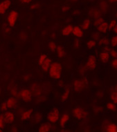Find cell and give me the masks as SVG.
I'll use <instances>...</instances> for the list:
<instances>
[{
	"label": "cell",
	"mask_w": 117,
	"mask_h": 132,
	"mask_svg": "<svg viewBox=\"0 0 117 132\" xmlns=\"http://www.w3.org/2000/svg\"><path fill=\"white\" fill-rule=\"evenodd\" d=\"M110 98L113 102H114L115 104H117V92L116 91L112 90L110 95Z\"/></svg>",
	"instance_id": "33"
},
{
	"label": "cell",
	"mask_w": 117,
	"mask_h": 132,
	"mask_svg": "<svg viewBox=\"0 0 117 132\" xmlns=\"http://www.w3.org/2000/svg\"><path fill=\"white\" fill-rule=\"evenodd\" d=\"M20 2L22 4H28L31 3L32 0H20Z\"/></svg>",
	"instance_id": "48"
},
{
	"label": "cell",
	"mask_w": 117,
	"mask_h": 132,
	"mask_svg": "<svg viewBox=\"0 0 117 132\" xmlns=\"http://www.w3.org/2000/svg\"><path fill=\"white\" fill-rule=\"evenodd\" d=\"M91 37H92V39L96 40V41H98L100 39V34L99 32H93L92 33V35H91Z\"/></svg>",
	"instance_id": "38"
},
{
	"label": "cell",
	"mask_w": 117,
	"mask_h": 132,
	"mask_svg": "<svg viewBox=\"0 0 117 132\" xmlns=\"http://www.w3.org/2000/svg\"><path fill=\"white\" fill-rule=\"evenodd\" d=\"M48 121L51 124H56L60 120V111L58 109L54 108L47 115Z\"/></svg>",
	"instance_id": "5"
},
{
	"label": "cell",
	"mask_w": 117,
	"mask_h": 132,
	"mask_svg": "<svg viewBox=\"0 0 117 132\" xmlns=\"http://www.w3.org/2000/svg\"><path fill=\"white\" fill-rule=\"evenodd\" d=\"M34 121H35V123H39L40 122L42 121V115L40 113H36L34 116Z\"/></svg>",
	"instance_id": "31"
},
{
	"label": "cell",
	"mask_w": 117,
	"mask_h": 132,
	"mask_svg": "<svg viewBox=\"0 0 117 132\" xmlns=\"http://www.w3.org/2000/svg\"><path fill=\"white\" fill-rule=\"evenodd\" d=\"M96 62H97V59L94 55H91L88 57L86 62V66L88 69L93 71L96 67Z\"/></svg>",
	"instance_id": "7"
},
{
	"label": "cell",
	"mask_w": 117,
	"mask_h": 132,
	"mask_svg": "<svg viewBox=\"0 0 117 132\" xmlns=\"http://www.w3.org/2000/svg\"><path fill=\"white\" fill-rule=\"evenodd\" d=\"M87 69H87L86 64H85V65H83V66H81V67H80V68H79L78 71H79V73H80V75L83 76V75L85 73V72H86Z\"/></svg>",
	"instance_id": "39"
},
{
	"label": "cell",
	"mask_w": 117,
	"mask_h": 132,
	"mask_svg": "<svg viewBox=\"0 0 117 132\" xmlns=\"http://www.w3.org/2000/svg\"><path fill=\"white\" fill-rule=\"evenodd\" d=\"M56 53L59 58H63L65 56L66 51H65V48H63V46H58L56 49Z\"/></svg>",
	"instance_id": "24"
},
{
	"label": "cell",
	"mask_w": 117,
	"mask_h": 132,
	"mask_svg": "<svg viewBox=\"0 0 117 132\" xmlns=\"http://www.w3.org/2000/svg\"><path fill=\"white\" fill-rule=\"evenodd\" d=\"M69 93L70 91L69 89H66L65 91H64V93H63V95L61 96V100L63 102H67V100L69 99Z\"/></svg>",
	"instance_id": "28"
},
{
	"label": "cell",
	"mask_w": 117,
	"mask_h": 132,
	"mask_svg": "<svg viewBox=\"0 0 117 132\" xmlns=\"http://www.w3.org/2000/svg\"><path fill=\"white\" fill-rule=\"evenodd\" d=\"M110 56L112 57V58L115 59L117 58V51H116L114 48H112L110 52Z\"/></svg>",
	"instance_id": "40"
},
{
	"label": "cell",
	"mask_w": 117,
	"mask_h": 132,
	"mask_svg": "<svg viewBox=\"0 0 117 132\" xmlns=\"http://www.w3.org/2000/svg\"><path fill=\"white\" fill-rule=\"evenodd\" d=\"M33 113V109H28V110L24 111L21 114V119L22 120H28L31 117Z\"/></svg>",
	"instance_id": "23"
},
{
	"label": "cell",
	"mask_w": 117,
	"mask_h": 132,
	"mask_svg": "<svg viewBox=\"0 0 117 132\" xmlns=\"http://www.w3.org/2000/svg\"><path fill=\"white\" fill-rule=\"evenodd\" d=\"M6 123V120H5L4 114H1L0 115V129H4Z\"/></svg>",
	"instance_id": "32"
},
{
	"label": "cell",
	"mask_w": 117,
	"mask_h": 132,
	"mask_svg": "<svg viewBox=\"0 0 117 132\" xmlns=\"http://www.w3.org/2000/svg\"><path fill=\"white\" fill-rule=\"evenodd\" d=\"M98 9H100V11H101V13L103 14H106L109 9L108 4L105 1H101L99 3V7H98Z\"/></svg>",
	"instance_id": "21"
},
{
	"label": "cell",
	"mask_w": 117,
	"mask_h": 132,
	"mask_svg": "<svg viewBox=\"0 0 117 132\" xmlns=\"http://www.w3.org/2000/svg\"><path fill=\"white\" fill-rule=\"evenodd\" d=\"M105 126L103 127V130L108 132H117V125L116 124L109 122L107 123H104Z\"/></svg>",
	"instance_id": "11"
},
{
	"label": "cell",
	"mask_w": 117,
	"mask_h": 132,
	"mask_svg": "<svg viewBox=\"0 0 117 132\" xmlns=\"http://www.w3.org/2000/svg\"><path fill=\"white\" fill-rule=\"evenodd\" d=\"M46 100V97L45 95H40L38 97H37V102H44L45 100Z\"/></svg>",
	"instance_id": "43"
},
{
	"label": "cell",
	"mask_w": 117,
	"mask_h": 132,
	"mask_svg": "<svg viewBox=\"0 0 117 132\" xmlns=\"http://www.w3.org/2000/svg\"><path fill=\"white\" fill-rule=\"evenodd\" d=\"M107 109L110 111L114 112L115 111H116V104H115L114 102H108L106 105Z\"/></svg>",
	"instance_id": "29"
},
{
	"label": "cell",
	"mask_w": 117,
	"mask_h": 132,
	"mask_svg": "<svg viewBox=\"0 0 117 132\" xmlns=\"http://www.w3.org/2000/svg\"><path fill=\"white\" fill-rule=\"evenodd\" d=\"M100 60L102 62L103 64H107L110 60V53L107 52V51H103L102 52L100 53Z\"/></svg>",
	"instance_id": "19"
},
{
	"label": "cell",
	"mask_w": 117,
	"mask_h": 132,
	"mask_svg": "<svg viewBox=\"0 0 117 132\" xmlns=\"http://www.w3.org/2000/svg\"><path fill=\"white\" fill-rule=\"evenodd\" d=\"M80 40L78 39V38H76V39H74V47L75 48H78L80 47Z\"/></svg>",
	"instance_id": "42"
},
{
	"label": "cell",
	"mask_w": 117,
	"mask_h": 132,
	"mask_svg": "<svg viewBox=\"0 0 117 132\" xmlns=\"http://www.w3.org/2000/svg\"><path fill=\"white\" fill-rule=\"evenodd\" d=\"M40 6H41V5L40 4H38V3H35V4H33L30 6V9L31 10H35V9H39Z\"/></svg>",
	"instance_id": "44"
},
{
	"label": "cell",
	"mask_w": 117,
	"mask_h": 132,
	"mask_svg": "<svg viewBox=\"0 0 117 132\" xmlns=\"http://www.w3.org/2000/svg\"><path fill=\"white\" fill-rule=\"evenodd\" d=\"M3 131V129H0V132Z\"/></svg>",
	"instance_id": "59"
},
{
	"label": "cell",
	"mask_w": 117,
	"mask_h": 132,
	"mask_svg": "<svg viewBox=\"0 0 117 132\" xmlns=\"http://www.w3.org/2000/svg\"><path fill=\"white\" fill-rule=\"evenodd\" d=\"M30 91L32 92L33 95H35L36 97H38L40 95H42V89L40 85L38 84H33L30 86Z\"/></svg>",
	"instance_id": "10"
},
{
	"label": "cell",
	"mask_w": 117,
	"mask_h": 132,
	"mask_svg": "<svg viewBox=\"0 0 117 132\" xmlns=\"http://www.w3.org/2000/svg\"><path fill=\"white\" fill-rule=\"evenodd\" d=\"M63 72V66L58 62H52L49 70V76L51 79L59 80L60 79Z\"/></svg>",
	"instance_id": "1"
},
{
	"label": "cell",
	"mask_w": 117,
	"mask_h": 132,
	"mask_svg": "<svg viewBox=\"0 0 117 132\" xmlns=\"http://www.w3.org/2000/svg\"><path fill=\"white\" fill-rule=\"evenodd\" d=\"M9 91L13 97H18V95L19 94V91L18 90V88L14 84L13 85H10L9 87Z\"/></svg>",
	"instance_id": "22"
},
{
	"label": "cell",
	"mask_w": 117,
	"mask_h": 132,
	"mask_svg": "<svg viewBox=\"0 0 117 132\" xmlns=\"http://www.w3.org/2000/svg\"><path fill=\"white\" fill-rule=\"evenodd\" d=\"M87 85H88V80L87 79V77L82 76L81 78L74 80V83H73L74 91L77 92V93L82 92L87 88Z\"/></svg>",
	"instance_id": "2"
},
{
	"label": "cell",
	"mask_w": 117,
	"mask_h": 132,
	"mask_svg": "<svg viewBox=\"0 0 117 132\" xmlns=\"http://www.w3.org/2000/svg\"><path fill=\"white\" fill-rule=\"evenodd\" d=\"M111 65H112V68H114V69L117 70V58L114 59V60L112 61Z\"/></svg>",
	"instance_id": "45"
},
{
	"label": "cell",
	"mask_w": 117,
	"mask_h": 132,
	"mask_svg": "<svg viewBox=\"0 0 117 132\" xmlns=\"http://www.w3.org/2000/svg\"><path fill=\"white\" fill-rule=\"evenodd\" d=\"M74 15H79L80 14V11H74V13H73Z\"/></svg>",
	"instance_id": "53"
},
{
	"label": "cell",
	"mask_w": 117,
	"mask_h": 132,
	"mask_svg": "<svg viewBox=\"0 0 117 132\" xmlns=\"http://www.w3.org/2000/svg\"><path fill=\"white\" fill-rule=\"evenodd\" d=\"M70 1H71V2H72L75 3V2H78V0H70Z\"/></svg>",
	"instance_id": "57"
},
{
	"label": "cell",
	"mask_w": 117,
	"mask_h": 132,
	"mask_svg": "<svg viewBox=\"0 0 117 132\" xmlns=\"http://www.w3.org/2000/svg\"><path fill=\"white\" fill-rule=\"evenodd\" d=\"M11 6V0H4L0 2V15H4Z\"/></svg>",
	"instance_id": "8"
},
{
	"label": "cell",
	"mask_w": 117,
	"mask_h": 132,
	"mask_svg": "<svg viewBox=\"0 0 117 132\" xmlns=\"http://www.w3.org/2000/svg\"><path fill=\"white\" fill-rule=\"evenodd\" d=\"M111 47L109 45H106V46H103V51H107V52H110L111 51Z\"/></svg>",
	"instance_id": "47"
},
{
	"label": "cell",
	"mask_w": 117,
	"mask_h": 132,
	"mask_svg": "<svg viewBox=\"0 0 117 132\" xmlns=\"http://www.w3.org/2000/svg\"><path fill=\"white\" fill-rule=\"evenodd\" d=\"M52 62H53L51 60V59H50L49 57H47L45 60V61L42 64L41 66H40L42 68V70L44 72H45V73L49 72V70L50 67H51V65Z\"/></svg>",
	"instance_id": "16"
},
{
	"label": "cell",
	"mask_w": 117,
	"mask_h": 132,
	"mask_svg": "<svg viewBox=\"0 0 117 132\" xmlns=\"http://www.w3.org/2000/svg\"><path fill=\"white\" fill-rule=\"evenodd\" d=\"M18 13L16 11H12L9 13L8 17H7V22L9 26L13 27L15 26L17 20L18 18Z\"/></svg>",
	"instance_id": "6"
},
{
	"label": "cell",
	"mask_w": 117,
	"mask_h": 132,
	"mask_svg": "<svg viewBox=\"0 0 117 132\" xmlns=\"http://www.w3.org/2000/svg\"><path fill=\"white\" fill-rule=\"evenodd\" d=\"M33 93L30 91V89H28L27 88H24L22 90L19 91V94L18 95V97L22 99L23 101L25 102H30L32 100Z\"/></svg>",
	"instance_id": "4"
},
{
	"label": "cell",
	"mask_w": 117,
	"mask_h": 132,
	"mask_svg": "<svg viewBox=\"0 0 117 132\" xmlns=\"http://www.w3.org/2000/svg\"><path fill=\"white\" fill-rule=\"evenodd\" d=\"M112 90H114V91H116V92H117V85H115L114 87V88H113Z\"/></svg>",
	"instance_id": "56"
},
{
	"label": "cell",
	"mask_w": 117,
	"mask_h": 132,
	"mask_svg": "<svg viewBox=\"0 0 117 132\" xmlns=\"http://www.w3.org/2000/svg\"><path fill=\"white\" fill-rule=\"evenodd\" d=\"M57 47H58V46H57L56 43L54 42L53 41H51L48 44V48H49V49L51 51H52V52L56 51Z\"/></svg>",
	"instance_id": "30"
},
{
	"label": "cell",
	"mask_w": 117,
	"mask_h": 132,
	"mask_svg": "<svg viewBox=\"0 0 117 132\" xmlns=\"http://www.w3.org/2000/svg\"><path fill=\"white\" fill-rule=\"evenodd\" d=\"M69 116L67 113H64L61 116L59 120V126L62 128H65L69 120Z\"/></svg>",
	"instance_id": "14"
},
{
	"label": "cell",
	"mask_w": 117,
	"mask_h": 132,
	"mask_svg": "<svg viewBox=\"0 0 117 132\" xmlns=\"http://www.w3.org/2000/svg\"><path fill=\"white\" fill-rule=\"evenodd\" d=\"M24 80H28V78H29V76H28V75H26V76H24Z\"/></svg>",
	"instance_id": "55"
},
{
	"label": "cell",
	"mask_w": 117,
	"mask_h": 132,
	"mask_svg": "<svg viewBox=\"0 0 117 132\" xmlns=\"http://www.w3.org/2000/svg\"><path fill=\"white\" fill-rule=\"evenodd\" d=\"M8 108L9 107L7 106V104L6 102H4V103H2V104L0 105V110L2 111H6Z\"/></svg>",
	"instance_id": "41"
},
{
	"label": "cell",
	"mask_w": 117,
	"mask_h": 132,
	"mask_svg": "<svg viewBox=\"0 0 117 132\" xmlns=\"http://www.w3.org/2000/svg\"><path fill=\"white\" fill-rule=\"evenodd\" d=\"M74 26L72 24H68V25H66V26L64 27V28L62 29V35L63 36H65V37H68L71 34H72L73 32V30H74Z\"/></svg>",
	"instance_id": "13"
},
{
	"label": "cell",
	"mask_w": 117,
	"mask_h": 132,
	"mask_svg": "<svg viewBox=\"0 0 117 132\" xmlns=\"http://www.w3.org/2000/svg\"><path fill=\"white\" fill-rule=\"evenodd\" d=\"M110 44L112 47H117V35H114L110 39Z\"/></svg>",
	"instance_id": "34"
},
{
	"label": "cell",
	"mask_w": 117,
	"mask_h": 132,
	"mask_svg": "<svg viewBox=\"0 0 117 132\" xmlns=\"http://www.w3.org/2000/svg\"><path fill=\"white\" fill-rule=\"evenodd\" d=\"M10 31H11V30H10V28H8V27H7V28H5V32H6V33L9 32Z\"/></svg>",
	"instance_id": "54"
},
{
	"label": "cell",
	"mask_w": 117,
	"mask_h": 132,
	"mask_svg": "<svg viewBox=\"0 0 117 132\" xmlns=\"http://www.w3.org/2000/svg\"><path fill=\"white\" fill-rule=\"evenodd\" d=\"M109 2L111 3V4H114V3H116L117 0H107Z\"/></svg>",
	"instance_id": "50"
},
{
	"label": "cell",
	"mask_w": 117,
	"mask_h": 132,
	"mask_svg": "<svg viewBox=\"0 0 117 132\" xmlns=\"http://www.w3.org/2000/svg\"><path fill=\"white\" fill-rule=\"evenodd\" d=\"M117 24V20H111L110 22H109V30H113L116 25Z\"/></svg>",
	"instance_id": "35"
},
{
	"label": "cell",
	"mask_w": 117,
	"mask_h": 132,
	"mask_svg": "<svg viewBox=\"0 0 117 132\" xmlns=\"http://www.w3.org/2000/svg\"><path fill=\"white\" fill-rule=\"evenodd\" d=\"M5 120H6V123L11 124L14 122L15 118V114L13 113L12 111H6L4 113Z\"/></svg>",
	"instance_id": "20"
},
{
	"label": "cell",
	"mask_w": 117,
	"mask_h": 132,
	"mask_svg": "<svg viewBox=\"0 0 117 132\" xmlns=\"http://www.w3.org/2000/svg\"><path fill=\"white\" fill-rule=\"evenodd\" d=\"M48 57V56L46 54H42L39 57V59H38V64L40 66H41L42 64L45 61V60Z\"/></svg>",
	"instance_id": "36"
},
{
	"label": "cell",
	"mask_w": 117,
	"mask_h": 132,
	"mask_svg": "<svg viewBox=\"0 0 117 132\" xmlns=\"http://www.w3.org/2000/svg\"><path fill=\"white\" fill-rule=\"evenodd\" d=\"M115 18H116V20H117V11H116V13H115Z\"/></svg>",
	"instance_id": "58"
},
{
	"label": "cell",
	"mask_w": 117,
	"mask_h": 132,
	"mask_svg": "<svg viewBox=\"0 0 117 132\" xmlns=\"http://www.w3.org/2000/svg\"><path fill=\"white\" fill-rule=\"evenodd\" d=\"M113 32H114L115 34H116L117 35V24L116 25V26H115L114 28V29H113Z\"/></svg>",
	"instance_id": "49"
},
{
	"label": "cell",
	"mask_w": 117,
	"mask_h": 132,
	"mask_svg": "<svg viewBox=\"0 0 117 132\" xmlns=\"http://www.w3.org/2000/svg\"><path fill=\"white\" fill-rule=\"evenodd\" d=\"M59 86L60 87H63L64 86V82H63V81L61 80L60 82H59Z\"/></svg>",
	"instance_id": "51"
},
{
	"label": "cell",
	"mask_w": 117,
	"mask_h": 132,
	"mask_svg": "<svg viewBox=\"0 0 117 132\" xmlns=\"http://www.w3.org/2000/svg\"><path fill=\"white\" fill-rule=\"evenodd\" d=\"M104 21H105L104 19H103V18L101 17V18H98V19H96V20H94L93 24H94V26L96 27V26H98L100 24H102L103 22H104Z\"/></svg>",
	"instance_id": "37"
},
{
	"label": "cell",
	"mask_w": 117,
	"mask_h": 132,
	"mask_svg": "<svg viewBox=\"0 0 117 132\" xmlns=\"http://www.w3.org/2000/svg\"><path fill=\"white\" fill-rule=\"evenodd\" d=\"M85 30H83L81 26H75L74 28V30L72 34L74 35V36L76 37V38H82V37H84L85 35Z\"/></svg>",
	"instance_id": "12"
},
{
	"label": "cell",
	"mask_w": 117,
	"mask_h": 132,
	"mask_svg": "<svg viewBox=\"0 0 117 132\" xmlns=\"http://www.w3.org/2000/svg\"><path fill=\"white\" fill-rule=\"evenodd\" d=\"M12 131H18V129H17V127H13L12 128V130H11Z\"/></svg>",
	"instance_id": "52"
},
{
	"label": "cell",
	"mask_w": 117,
	"mask_h": 132,
	"mask_svg": "<svg viewBox=\"0 0 117 132\" xmlns=\"http://www.w3.org/2000/svg\"><path fill=\"white\" fill-rule=\"evenodd\" d=\"M70 10V6L69 5H65L62 7V11L63 13H67L68 11Z\"/></svg>",
	"instance_id": "46"
},
{
	"label": "cell",
	"mask_w": 117,
	"mask_h": 132,
	"mask_svg": "<svg viewBox=\"0 0 117 132\" xmlns=\"http://www.w3.org/2000/svg\"><path fill=\"white\" fill-rule=\"evenodd\" d=\"M6 102L7 106L9 109H14L18 105V101H17L15 97H9L6 100Z\"/></svg>",
	"instance_id": "17"
},
{
	"label": "cell",
	"mask_w": 117,
	"mask_h": 132,
	"mask_svg": "<svg viewBox=\"0 0 117 132\" xmlns=\"http://www.w3.org/2000/svg\"><path fill=\"white\" fill-rule=\"evenodd\" d=\"M52 129V126H51V122H44L40 126L39 131L40 132H48L50 131Z\"/></svg>",
	"instance_id": "18"
},
{
	"label": "cell",
	"mask_w": 117,
	"mask_h": 132,
	"mask_svg": "<svg viewBox=\"0 0 117 132\" xmlns=\"http://www.w3.org/2000/svg\"><path fill=\"white\" fill-rule=\"evenodd\" d=\"M91 21H90V20H89V19H87V20H85L83 21V22H82V24H81V28H82L84 30H87L91 28Z\"/></svg>",
	"instance_id": "25"
},
{
	"label": "cell",
	"mask_w": 117,
	"mask_h": 132,
	"mask_svg": "<svg viewBox=\"0 0 117 132\" xmlns=\"http://www.w3.org/2000/svg\"><path fill=\"white\" fill-rule=\"evenodd\" d=\"M0 93H1V89H0Z\"/></svg>",
	"instance_id": "60"
},
{
	"label": "cell",
	"mask_w": 117,
	"mask_h": 132,
	"mask_svg": "<svg viewBox=\"0 0 117 132\" xmlns=\"http://www.w3.org/2000/svg\"><path fill=\"white\" fill-rule=\"evenodd\" d=\"M88 14H89V17L93 20L101 18L103 15V13H101V11H100V9H97V8H92V9H90L88 12Z\"/></svg>",
	"instance_id": "9"
},
{
	"label": "cell",
	"mask_w": 117,
	"mask_h": 132,
	"mask_svg": "<svg viewBox=\"0 0 117 132\" xmlns=\"http://www.w3.org/2000/svg\"><path fill=\"white\" fill-rule=\"evenodd\" d=\"M97 46V42L96 40L93 39H89L88 41L86 42V46H87V48L89 49H93L94 48Z\"/></svg>",
	"instance_id": "27"
},
{
	"label": "cell",
	"mask_w": 117,
	"mask_h": 132,
	"mask_svg": "<svg viewBox=\"0 0 117 132\" xmlns=\"http://www.w3.org/2000/svg\"><path fill=\"white\" fill-rule=\"evenodd\" d=\"M96 30L100 33H106L107 30H109V23L104 21L102 24L96 26Z\"/></svg>",
	"instance_id": "15"
},
{
	"label": "cell",
	"mask_w": 117,
	"mask_h": 132,
	"mask_svg": "<svg viewBox=\"0 0 117 132\" xmlns=\"http://www.w3.org/2000/svg\"><path fill=\"white\" fill-rule=\"evenodd\" d=\"M98 44L100 46H106L110 44V39H109L108 37H104L100 38V39L98 41Z\"/></svg>",
	"instance_id": "26"
},
{
	"label": "cell",
	"mask_w": 117,
	"mask_h": 132,
	"mask_svg": "<svg viewBox=\"0 0 117 132\" xmlns=\"http://www.w3.org/2000/svg\"><path fill=\"white\" fill-rule=\"evenodd\" d=\"M72 116L75 119L78 120H82L87 118L88 116V112L84 109L81 108L80 106H77L72 111Z\"/></svg>",
	"instance_id": "3"
}]
</instances>
